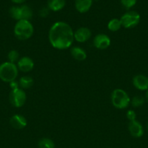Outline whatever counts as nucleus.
Here are the masks:
<instances>
[{
    "instance_id": "obj_29",
    "label": "nucleus",
    "mask_w": 148,
    "mask_h": 148,
    "mask_svg": "<svg viewBox=\"0 0 148 148\" xmlns=\"http://www.w3.org/2000/svg\"><path fill=\"white\" fill-rule=\"evenodd\" d=\"M94 1H100V0H94Z\"/></svg>"
},
{
    "instance_id": "obj_5",
    "label": "nucleus",
    "mask_w": 148,
    "mask_h": 148,
    "mask_svg": "<svg viewBox=\"0 0 148 148\" xmlns=\"http://www.w3.org/2000/svg\"><path fill=\"white\" fill-rule=\"evenodd\" d=\"M140 14L136 11H128L122 15L120 20L122 27L131 29L136 27L140 22Z\"/></svg>"
},
{
    "instance_id": "obj_27",
    "label": "nucleus",
    "mask_w": 148,
    "mask_h": 148,
    "mask_svg": "<svg viewBox=\"0 0 148 148\" xmlns=\"http://www.w3.org/2000/svg\"><path fill=\"white\" fill-rule=\"evenodd\" d=\"M13 3L15 4H22V3L24 2L26 0H11Z\"/></svg>"
},
{
    "instance_id": "obj_6",
    "label": "nucleus",
    "mask_w": 148,
    "mask_h": 148,
    "mask_svg": "<svg viewBox=\"0 0 148 148\" xmlns=\"http://www.w3.org/2000/svg\"><path fill=\"white\" fill-rule=\"evenodd\" d=\"M9 99L12 106L15 108H20L26 103L27 95L24 90L19 88L17 89L12 90L10 93Z\"/></svg>"
},
{
    "instance_id": "obj_18",
    "label": "nucleus",
    "mask_w": 148,
    "mask_h": 148,
    "mask_svg": "<svg viewBox=\"0 0 148 148\" xmlns=\"http://www.w3.org/2000/svg\"><path fill=\"white\" fill-rule=\"evenodd\" d=\"M122 27L121 22H120V19L113 18L109 21L107 23V28L109 30L112 32H116L120 29Z\"/></svg>"
},
{
    "instance_id": "obj_26",
    "label": "nucleus",
    "mask_w": 148,
    "mask_h": 148,
    "mask_svg": "<svg viewBox=\"0 0 148 148\" xmlns=\"http://www.w3.org/2000/svg\"><path fill=\"white\" fill-rule=\"evenodd\" d=\"M10 86L12 90H15V89H17V88H20L19 86V82H17L16 80L12 81V82H10Z\"/></svg>"
},
{
    "instance_id": "obj_20",
    "label": "nucleus",
    "mask_w": 148,
    "mask_h": 148,
    "mask_svg": "<svg viewBox=\"0 0 148 148\" xmlns=\"http://www.w3.org/2000/svg\"><path fill=\"white\" fill-rule=\"evenodd\" d=\"M145 102V98L142 95H136L131 100V103L133 108H139L144 105Z\"/></svg>"
},
{
    "instance_id": "obj_19",
    "label": "nucleus",
    "mask_w": 148,
    "mask_h": 148,
    "mask_svg": "<svg viewBox=\"0 0 148 148\" xmlns=\"http://www.w3.org/2000/svg\"><path fill=\"white\" fill-rule=\"evenodd\" d=\"M39 148H55V143L49 138H42L38 143Z\"/></svg>"
},
{
    "instance_id": "obj_9",
    "label": "nucleus",
    "mask_w": 148,
    "mask_h": 148,
    "mask_svg": "<svg viewBox=\"0 0 148 148\" xmlns=\"http://www.w3.org/2000/svg\"><path fill=\"white\" fill-rule=\"evenodd\" d=\"M17 66L21 72H29L34 67V62L28 56H23L17 62Z\"/></svg>"
},
{
    "instance_id": "obj_22",
    "label": "nucleus",
    "mask_w": 148,
    "mask_h": 148,
    "mask_svg": "<svg viewBox=\"0 0 148 148\" xmlns=\"http://www.w3.org/2000/svg\"><path fill=\"white\" fill-rule=\"evenodd\" d=\"M10 16L12 17L14 20H20V7H17V6H13L10 9Z\"/></svg>"
},
{
    "instance_id": "obj_13",
    "label": "nucleus",
    "mask_w": 148,
    "mask_h": 148,
    "mask_svg": "<svg viewBox=\"0 0 148 148\" xmlns=\"http://www.w3.org/2000/svg\"><path fill=\"white\" fill-rule=\"evenodd\" d=\"M93 0H75V7L80 13L87 12L92 6Z\"/></svg>"
},
{
    "instance_id": "obj_10",
    "label": "nucleus",
    "mask_w": 148,
    "mask_h": 148,
    "mask_svg": "<svg viewBox=\"0 0 148 148\" xmlns=\"http://www.w3.org/2000/svg\"><path fill=\"white\" fill-rule=\"evenodd\" d=\"M129 131L131 135L135 138H140L144 134L143 126L136 119L129 121Z\"/></svg>"
},
{
    "instance_id": "obj_15",
    "label": "nucleus",
    "mask_w": 148,
    "mask_h": 148,
    "mask_svg": "<svg viewBox=\"0 0 148 148\" xmlns=\"http://www.w3.org/2000/svg\"><path fill=\"white\" fill-rule=\"evenodd\" d=\"M65 5V0H48L47 6L49 10L58 12L62 10Z\"/></svg>"
},
{
    "instance_id": "obj_11",
    "label": "nucleus",
    "mask_w": 148,
    "mask_h": 148,
    "mask_svg": "<svg viewBox=\"0 0 148 148\" xmlns=\"http://www.w3.org/2000/svg\"><path fill=\"white\" fill-rule=\"evenodd\" d=\"M132 83L135 88L139 90H148V77L144 75H135L132 79Z\"/></svg>"
},
{
    "instance_id": "obj_23",
    "label": "nucleus",
    "mask_w": 148,
    "mask_h": 148,
    "mask_svg": "<svg viewBox=\"0 0 148 148\" xmlns=\"http://www.w3.org/2000/svg\"><path fill=\"white\" fill-rule=\"evenodd\" d=\"M137 0H120L122 5L126 9H130L136 4Z\"/></svg>"
},
{
    "instance_id": "obj_1",
    "label": "nucleus",
    "mask_w": 148,
    "mask_h": 148,
    "mask_svg": "<svg viewBox=\"0 0 148 148\" xmlns=\"http://www.w3.org/2000/svg\"><path fill=\"white\" fill-rule=\"evenodd\" d=\"M48 38L51 46L58 50L69 49L74 41V32L65 22H55L50 27Z\"/></svg>"
},
{
    "instance_id": "obj_16",
    "label": "nucleus",
    "mask_w": 148,
    "mask_h": 148,
    "mask_svg": "<svg viewBox=\"0 0 148 148\" xmlns=\"http://www.w3.org/2000/svg\"><path fill=\"white\" fill-rule=\"evenodd\" d=\"M19 86L20 88L24 90V89H28V88H31L33 86L34 81L33 79L30 76H23L22 77L20 78L18 81Z\"/></svg>"
},
{
    "instance_id": "obj_4",
    "label": "nucleus",
    "mask_w": 148,
    "mask_h": 148,
    "mask_svg": "<svg viewBox=\"0 0 148 148\" xmlns=\"http://www.w3.org/2000/svg\"><path fill=\"white\" fill-rule=\"evenodd\" d=\"M111 102L115 108L125 109L130 104L131 98L126 91L123 89L116 88L112 92Z\"/></svg>"
},
{
    "instance_id": "obj_17",
    "label": "nucleus",
    "mask_w": 148,
    "mask_h": 148,
    "mask_svg": "<svg viewBox=\"0 0 148 148\" xmlns=\"http://www.w3.org/2000/svg\"><path fill=\"white\" fill-rule=\"evenodd\" d=\"M20 20H26L30 21L33 17V11L31 8L27 5H22L20 7Z\"/></svg>"
},
{
    "instance_id": "obj_24",
    "label": "nucleus",
    "mask_w": 148,
    "mask_h": 148,
    "mask_svg": "<svg viewBox=\"0 0 148 148\" xmlns=\"http://www.w3.org/2000/svg\"><path fill=\"white\" fill-rule=\"evenodd\" d=\"M126 117H127L128 119L129 120V121H134L136 119V114L133 110H129L126 112Z\"/></svg>"
},
{
    "instance_id": "obj_8",
    "label": "nucleus",
    "mask_w": 148,
    "mask_h": 148,
    "mask_svg": "<svg viewBox=\"0 0 148 148\" xmlns=\"http://www.w3.org/2000/svg\"><path fill=\"white\" fill-rule=\"evenodd\" d=\"M91 37V31L89 28L86 27H81L74 32V40L78 43L86 42Z\"/></svg>"
},
{
    "instance_id": "obj_25",
    "label": "nucleus",
    "mask_w": 148,
    "mask_h": 148,
    "mask_svg": "<svg viewBox=\"0 0 148 148\" xmlns=\"http://www.w3.org/2000/svg\"><path fill=\"white\" fill-rule=\"evenodd\" d=\"M49 9L48 8V7L47 8L43 7V8H42L41 10H40V11H39V15L41 17H46L48 16V14H49Z\"/></svg>"
},
{
    "instance_id": "obj_28",
    "label": "nucleus",
    "mask_w": 148,
    "mask_h": 148,
    "mask_svg": "<svg viewBox=\"0 0 148 148\" xmlns=\"http://www.w3.org/2000/svg\"><path fill=\"white\" fill-rule=\"evenodd\" d=\"M145 101H147V102L148 103V90H147V92H146V93H145Z\"/></svg>"
},
{
    "instance_id": "obj_14",
    "label": "nucleus",
    "mask_w": 148,
    "mask_h": 148,
    "mask_svg": "<svg viewBox=\"0 0 148 148\" xmlns=\"http://www.w3.org/2000/svg\"><path fill=\"white\" fill-rule=\"evenodd\" d=\"M71 54L73 59L80 62L84 61L87 57L86 52L85 51V50L78 46H74L71 48Z\"/></svg>"
},
{
    "instance_id": "obj_7",
    "label": "nucleus",
    "mask_w": 148,
    "mask_h": 148,
    "mask_svg": "<svg viewBox=\"0 0 148 148\" xmlns=\"http://www.w3.org/2000/svg\"><path fill=\"white\" fill-rule=\"evenodd\" d=\"M93 44L94 46L100 50H104L107 49L111 44L110 38L107 35L104 33L97 34L93 39Z\"/></svg>"
},
{
    "instance_id": "obj_21",
    "label": "nucleus",
    "mask_w": 148,
    "mask_h": 148,
    "mask_svg": "<svg viewBox=\"0 0 148 148\" xmlns=\"http://www.w3.org/2000/svg\"><path fill=\"white\" fill-rule=\"evenodd\" d=\"M7 59H8V62L15 64L20 59V54L17 51L11 50L9 51L7 54Z\"/></svg>"
},
{
    "instance_id": "obj_30",
    "label": "nucleus",
    "mask_w": 148,
    "mask_h": 148,
    "mask_svg": "<svg viewBox=\"0 0 148 148\" xmlns=\"http://www.w3.org/2000/svg\"><path fill=\"white\" fill-rule=\"evenodd\" d=\"M147 130H148V124H147Z\"/></svg>"
},
{
    "instance_id": "obj_3",
    "label": "nucleus",
    "mask_w": 148,
    "mask_h": 148,
    "mask_svg": "<svg viewBox=\"0 0 148 148\" xmlns=\"http://www.w3.org/2000/svg\"><path fill=\"white\" fill-rule=\"evenodd\" d=\"M18 71L16 64L10 62H3L0 64V79L8 83L16 80L18 76Z\"/></svg>"
},
{
    "instance_id": "obj_12",
    "label": "nucleus",
    "mask_w": 148,
    "mask_h": 148,
    "mask_svg": "<svg viewBox=\"0 0 148 148\" xmlns=\"http://www.w3.org/2000/svg\"><path fill=\"white\" fill-rule=\"evenodd\" d=\"M10 124L15 130H22L27 126L28 121L26 117L20 114H15L10 118Z\"/></svg>"
},
{
    "instance_id": "obj_2",
    "label": "nucleus",
    "mask_w": 148,
    "mask_h": 148,
    "mask_svg": "<svg viewBox=\"0 0 148 148\" xmlns=\"http://www.w3.org/2000/svg\"><path fill=\"white\" fill-rule=\"evenodd\" d=\"M33 33L34 27L29 20H19L15 25L14 35L18 40H28L32 37Z\"/></svg>"
}]
</instances>
